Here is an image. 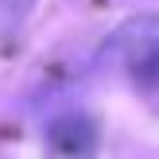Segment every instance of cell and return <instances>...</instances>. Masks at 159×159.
<instances>
[{
    "label": "cell",
    "instance_id": "cell-3",
    "mask_svg": "<svg viewBox=\"0 0 159 159\" xmlns=\"http://www.w3.org/2000/svg\"><path fill=\"white\" fill-rule=\"evenodd\" d=\"M35 0H0V35H12L23 27V20L31 16Z\"/></svg>",
    "mask_w": 159,
    "mask_h": 159
},
{
    "label": "cell",
    "instance_id": "cell-1",
    "mask_svg": "<svg viewBox=\"0 0 159 159\" xmlns=\"http://www.w3.org/2000/svg\"><path fill=\"white\" fill-rule=\"evenodd\" d=\"M113 54L132 74V82L155 89L159 85V16H136L113 35Z\"/></svg>",
    "mask_w": 159,
    "mask_h": 159
},
{
    "label": "cell",
    "instance_id": "cell-2",
    "mask_svg": "<svg viewBox=\"0 0 159 159\" xmlns=\"http://www.w3.org/2000/svg\"><path fill=\"white\" fill-rule=\"evenodd\" d=\"M47 148L54 159H93L97 155V124L85 113H62L47 124Z\"/></svg>",
    "mask_w": 159,
    "mask_h": 159
}]
</instances>
